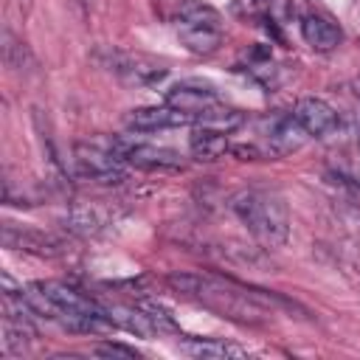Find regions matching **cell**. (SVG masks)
Masks as SVG:
<instances>
[{
  "label": "cell",
  "mask_w": 360,
  "mask_h": 360,
  "mask_svg": "<svg viewBox=\"0 0 360 360\" xmlns=\"http://www.w3.org/2000/svg\"><path fill=\"white\" fill-rule=\"evenodd\" d=\"M169 287L177 295L239 323H262L273 315V307H295L281 295L253 290L233 278H222L211 273H172Z\"/></svg>",
  "instance_id": "obj_1"
},
{
  "label": "cell",
  "mask_w": 360,
  "mask_h": 360,
  "mask_svg": "<svg viewBox=\"0 0 360 360\" xmlns=\"http://www.w3.org/2000/svg\"><path fill=\"white\" fill-rule=\"evenodd\" d=\"M231 208L239 217V222L264 248H278V245L287 242V236H290V214H287V205H284V200L278 194L248 188V191H239L231 200Z\"/></svg>",
  "instance_id": "obj_2"
},
{
  "label": "cell",
  "mask_w": 360,
  "mask_h": 360,
  "mask_svg": "<svg viewBox=\"0 0 360 360\" xmlns=\"http://www.w3.org/2000/svg\"><path fill=\"white\" fill-rule=\"evenodd\" d=\"M177 39L186 51L197 53V56H208L222 45V17L217 8L197 3V0H183L177 6Z\"/></svg>",
  "instance_id": "obj_3"
},
{
  "label": "cell",
  "mask_w": 360,
  "mask_h": 360,
  "mask_svg": "<svg viewBox=\"0 0 360 360\" xmlns=\"http://www.w3.org/2000/svg\"><path fill=\"white\" fill-rule=\"evenodd\" d=\"M73 169L79 177L104 183V186H115L127 180V163L110 146H98V143H76Z\"/></svg>",
  "instance_id": "obj_4"
},
{
  "label": "cell",
  "mask_w": 360,
  "mask_h": 360,
  "mask_svg": "<svg viewBox=\"0 0 360 360\" xmlns=\"http://www.w3.org/2000/svg\"><path fill=\"white\" fill-rule=\"evenodd\" d=\"M124 163L138 166V169H180L183 158L174 149L166 146H149V143H138V141H124V138H112L107 143Z\"/></svg>",
  "instance_id": "obj_5"
},
{
  "label": "cell",
  "mask_w": 360,
  "mask_h": 360,
  "mask_svg": "<svg viewBox=\"0 0 360 360\" xmlns=\"http://www.w3.org/2000/svg\"><path fill=\"white\" fill-rule=\"evenodd\" d=\"M107 68L127 84L132 87H155L163 76H166V68L143 53H121V51H112L110 59H107Z\"/></svg>",
  "instance_id": "obj_6"
},
{
  "label": "cell",
  "mask_w": 360,
  "mask_h": 360,
  "mask_svg": "<svg viewBox=\"0 0 360 360\" xmlns=\"http://www.w3.org/2000/svg\"><path fill=\"white\" fill-rule=\"evenodd\" d=\"M166 104L174 107V110H180V112L194 115V121H197L200 112H205V110H211L214 104H219V96H217V90H214L208 82L186 79V82L174 84V87L166 93Z\"/></svg>",
  "instance_id": "obj_7"
},
{
  "label": "cell",
  "mask_w": 360,
  "mask_h": 360,
  "mask_svg": "<svg viewBox=\"0 0 360 360\" xmlns=\"http://www.w3.org/2000/svg\"><path fill=\"white\" fill-rule=\"evenodd\" d=\"M292 118L301 124V129L312 138H323L329 132L338 129V112L332 104H326L323 98H315V96H304L295 101L292 107Z\"/></svg>",
  "instance_id": "obj_8"
},
{
  "label": "cell",
  "mask_w": 360,
  "mask_h": 360,
  "mask_svg": "<svg viewBox=\"0 0 360 360\" xmlns=\"http://www.w3.org/2000/svg\"><path fill=\"white\" fill-rule=\"evenodd\" d=\"M3 245L11 250H25L37 256H59L65 250L62 239L37 228H20L14 222H3Z\"/></svg>",
  "instance_id": "obj_9"
},
{
  "label": "cell",
  "mask_w": 360,
  "mask_h": 360,
  "mask_svg": "<svg viewBox=\"0 0 360 360\" xmlns=\"http://www.w3.org/2000/svg\"><path fill=\"white\" fill-rule=\"evenodd\" d=\"M264 138H267L270 155H287V152H295L304 143L307 132L292 118V112H276L264 121Z\"/></svg>",
  "instance_id": "obj_10"
},
{
  "label": "cell",
  "mask_w": 360,
  "mask_h": 360,
  "mask_svg": "<svg viewBox=\"0 0 360 360\" xmlns=\"http://www.w3.org/2000/svg\"><path fill=\"white\" fill-rule=\"evenodd\" d=\"M194 115L188 112H180L169 104H160V107H138L127 115V127L129 129H138V132H155V129H169V127H183V124H191Z\"/></svg>",
  "instance_id": "obj_11"
},
{
  "label": "cell",
  "mask_w": 360,
  "mask_h": 360,
  "mask_svg": "<svg viewBox=\"0 0 360 360\" xmlns=\"http://www.w3.org/2000/svg\"><path fill=\"white\" fill-rule=\"evenodd\" d=\"M301 37L312 51H321V53L335 51L340 45V39H343L340 28L323 14H307L301 20Z\"/></svg>",
  "instance_id": "obj_12"
},
{
  "label": "cell",
  "mask_w": 360,
  "mask_h": 360,
  "mask_svg": "<svg viewBox=\"0 0 360 360\" xmlns=\"http://www.w3.org/2000/svg\"><path fill=\"white\" fill-rule=\"evenodd\" d=\"M107 315L112 318L115 326H121V329H127V332H132L138 338H155L158 335L155 321L149 318V312L141 304H135V307H118V304H112V307H107Z\"/></svg>",
  "instance_id": "obj_13"
},
{
  "label": "cell",
  "mask_w": 360,
  "mask_h": 360,
  "mask_svg": "<svg viewBox=\"0 0 360 360\" xmlns=\"http://www.w3.org/2000/svg\"><path fill=\"white\" fill-rule=\"evenodd\" d=\"M188 146H191V155L197 160H217L225 152H231L228 132H219V129H211V127H197L191 132Z\"/></svg>",
  "instance_id": "obj_14"
},
{
  "label": "cell",
  "mask_w": 360,
  "mask_h": 360,
  "mask_svg": "<svg viewBox=\"0 0 360 360\" xmlns=\"http://www.w3.org/2000/svg\"><path fill=\"white\" fill-rule=\"evenodd\" d=\"M180 349L191 357H211V360H225V357H245V349L236 343L219 340V338H183Z\"/></svg>",
  "instance_id": "obj_15"
},
{
  "label": "cell",
  "mask_w": 360,
  "mask_h": 360,
  "mask_svg": "<svg viewBox=\"0 0 360 360\" xmlns=\"http://www.w3.org/2000/svg\"><path fill=\"white\" fill-rule=\"evenodd\" d=\"M194 124H197V127H211V129H219V132H231V129H236V127L242 124V112L233 110V107L214 104L211 110L200 112Z\"/></svg>",
  "instance_id": "obj_16"
},
{
  "label": "cell",
  "mask_w": 360,
  "mask_h": 360,
  "mask_svg": "<svg viewBox=\"0 0 360 360\" xmlns=\"http://www.w3.org/2000/svg\"><path fill=\"white\" fill-rule=\"evenodd\" d=\"M68 222H70V228H73V231L96 233V231L104 225V214H101L96 205H79V208H73V211H70Z\"/></svg>",
  "instance_id": "obj_17"
},
{
  "label": "cell",
  "mask_w": 360,
  "mask_h": 360,
  "mask_svg": "<svg viewBox=\"0 0 360 360\" xmlns=\"http://www.w3.org/2000/svg\"><path fill=\"white\" fill-rule=\"evenodd\" d=\"M28 48H25V42L22 39H17L11 31H3V62L8 65V68H14V70H22L25 65H28Z\"/></svg>",
  "instance_id": "obj_18"
},
{
  "label": "cell",
  "mask_w": 360,
  "mask_h": 360,
  "mask_svg": "<svg viewBox=\"0 0 360 360\" xmlns=\"http://www.w3.org/2000/svg\"><path fill=\"white\" fill-rule=\"evenodd\" d=\"M93 354H101V357H124V360H138V352L129 349V346H121V343H98L93 349Z\"/></svg>",
  "instance_id": "obj_19"
},
{
  "label": "cell",
  "mask_w": 360,
  "mask_h": 360,
  "mask_svg": "<svg viewBox=\"0 0 360 360\" xmlns=\"http://www.w3.org/2000/svg\"><path fill=\"white\" fill-rule=\"evenodd\" d=\"M231 155H236L239 160H259L264 158V149H259L256 143H231Z\"/></svg>",
  "instance_id": "obj_20"
},
{
  "label": "cell",
  "mask_w": 360,
  "mask_h": 360,
  "mask_svg": "<svg viewBox=\"0 0 360 360\" xmlns=\"http://www.w3.org/2000/svg\"><path fill=\"white\" fill-rule=\"evenodd\" d=\"M354 96L360 98V79H354Z\"/></svg>",
  "instance_id": "obj_21"
}]
</instances>
